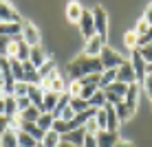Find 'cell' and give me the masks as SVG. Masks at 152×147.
Wrapping results in <instances>:
<instances>
[{"mask_svg":"<svg viewBox=\"0 0 152 147\" xmlns=\"http://www.w3.org/2000/svg\"><path fill=\"white\" fill-rule=\"evenodd\" d=\"M0 86H2V62H0Z\"/></svg>","mask_w":152,"mask_h":147,"instance_id":"cell-48","label":"cell"},{"mask_svg":"<svg viewBox=\"0 0 152 147\" xmlns=\"http://www.w3.org/2000/svg\"><path fill=\"white\" fill-rule=\"evenodd\" d=\"M40 114H42V112H40L38 108H33V106H31V108H27V110H24V112H20L18 117L22 119V121H31V123H35V121L40 119Z\"/></svg>","mask_w":152,"mask_h":147,"instance_id":"cell-27","label":"cell"},{"mask_svg":"<svg viewBox=\"0 0 152 147\" xmlns=\"http://www.w3.org/2000/svg\"><path fill=\"white\" fill-rule=\"evenodd\" d=\"M4 97H7V94H4V88L0 86V101H4Z\"/></svg>","mask_w":152,"mask_h":147,"instance_id":"cell-46","label":"cell"},{"mask_svg":"<svg viewBox=\"0 0 152 147\" xmlns=\"http://www.w3.org/2000/svg\"><path fill=\"white\" fill-rule=\"evenodd\" d=\"M18 145L20 147H38V140H35L33 136H29L27 132L20 130V132H18Z\"/></svg>","mask_w":152,"mask_h":147,"instance_id":"cell-28","label":"cell"},{"mask_svg":"<svg viewBox=\"0 0 152 147\" xmlns=\"http://www.w3.org/2000/svg\"><path fill=\"white\" fill-rule=\"evenodd\" d=\"M53 70H55V62H53V59H49V62H46V64L42 66V68H38V75H40V81L44 79V77H49V75H51V72H53Z\"/></svg>","mask_w":152,"mask_h":147,"instance_id":"cell-30","label":"cell"},{"mask_svg":"<svg viewBox=\"0 0 152 147\" xmlns=\"http://www.w3.org/2000/svg\"><path fill=\"white\" fill-rule=\"evenodd\" d=\"M99 59H102L104 70H113V68L117 70L119 66H124L126 62H128L126 57H121V55H119L115 49H110V46H104V49H102V53H99Z\"/></svg>","mask_w":152,"mask_h":147,"instance_id":"cell-2","label":"cell"},{"mask_svg":"<svg viewBox=\"0 0 152 147\" xmlns=\"http://www.w3.org/2000/svg\"><path fill=\"white\" fill-rule=\"evenodd\" d=\"M51 57H49V53H46L44 49H42V46L38 44V46H33V49H31V55H29V62L31 64H33L35 68H42L46 64V62H49Z\"/></svg>","mask_w":152,"mask_h":147,"instance_id":"cell-11","label":"cell"},{"mask_svg":"<svg viewBox=\"0 0 152 147\" xmlns=\"http://www.w3.org/2000/svg\"><path fill=\"white\" fill-rule=\"evenodd\" d=\"M143 20L148 22V27H152V2L148 4V9H145V13H143Z\"/></svg>","mask_w":152,"mask_h":147,"instance_id":"cell-44","label":"cell"},{"mask_svg":"<svg viewBox=\"0 0 152 147\" xmlns=\"http://www.w3.org/2000/svg\"><path fill=\"white\" fill-rule=\"evenodd\" d=\"M82 13H84V7L80 2H69L66 4V18L71 20V22H80V18H82Z\"/></svg>","mask_w":152,"mask_h":147,"instance_id":"cell-17","label":"cell"},{"mask_svg":"<svg viewBox=\"0 0 152 147\" xmlns=\"http://www.w3.org/2000/svg\"><path fill=\"white\" fill-rule=\"evenodd\" d=\"M0 22H22V18L11 4L0 2Z\"/></svg>","mask_w":152,"mask_h":147,"instance_id":"cell-12","label":"cell"},{"mask_svg":"<svg viewBox=\"0 0 152 147\" xmlns=\"http://www.w3.org/2000/svg\"><path fill=\"white\" fill-rule=\"evenodd\" d=\"M57 147H75V145H69V143H64V140H62V143L57 145Z\"/></svg>","mask_w":152,"mask_h":147,"instance_id":"cell-47","label":"cell"},{"mask_svg":"<svg viewBox=\"0 0 152 147\" xmlns=\"http://www.w3.org/2000/svg\"><path fill=\"white\" fill-rule=\"evenodd\" d=\"M106 46V42H104L99 35H93V38L86 40V46H84V55L88 57H99V53H102V49Z\"/></svg>","mask_w":152,"mask_h":147,"instance_id":"cell-8","label":"cell"},{"mask_svg":"<svg viewBox=\"0 0 152 147\" xmlns=\"http://www.w3.org/2000/svg\"><path fill=\"white\" fill-rule=\"evenodd\" d=\"M88 106H91L93 110H102V108H106V106H108V101H106V94H104V90H97L95 94H93L91 101H88Z\"/></svg>","mask_w":152,"mask_h":147,"instance_id":"cell-19","label":"cell"},{"mask_svg":"<svg viewBox=\"0 0 152 147\" xmlns=\"http://www.w3.org/2000/svg\"><path fill=\"white\" fill-rule=\"evenodd\" d=\"M27 92H29V86L24 81H15V88H13V97L15 99H20V97H27Z\"/></svg>","mask_w":152,"mask_h":147,"instance_id":"cell-32","label":"cell"},{"mask_svg":"<svg viewBox=\"0 0 152 147\" xmlns=\"http://www.w3.org/2000/svg\"><path fill=\"white\" fill-rule=\"evenodd\" d=\"M106 130L108 132H117L119 130V123H121V121H119V117H117V112H115V108L110 106V103H108L106 108Z\"/></svg>","mask_w":152,"mask_h":147,"instance_id":"cell-14","label":"cell"},{"mask_svg":"<svg viewBox=\"0 0 152 147\" xmlns=\"http://www.w3.org/2000/svg\"><path fill=\"white\" fill-rule=\"evenodd\" d=\"M0 147H18V132L7 130V132L0 136Z\"/></svg>","mask_w":152,"mask_h":147,"instance_id":"cell-20","label":"cell"},{"mask_svg":"<svg viewBox=\"0 0 152 147\" xmlns=\"http://www.w3.org/2000/svg\"><path fill=\"white\" fill-rule=\"evenodd\" d=\"M18 99L13 97V94H7L4 97V117L7 119H13V117H18Z\"/></svg>","mask_w":152,"mask_h":147,"instance_id":"cell-16","label":"cell"},{"mask_svg":"<svg viewBox=\"0 0 152 147\" xmlns=\"http://www.w3.org/2000/svg\"><path fill=\"white\" fill-rule=\"evenodd\" d=\"M66 92H69L71 97H80V92H82V83H80V81H75V79H71L69 83H66Z\"/></svg>","mask_w":152,"mask_h":147,"instance_id":"cell-31","label":"cell"},{"mask_svg":"<svg viewBox=\"0 0 152 147\" xmlns=\"http://www.w3.org/2000/svg\"><path fill=\"white\" fill-rule=\"evenodd\" d=\"M84 130H86V134H97V132H99V127H97V123H95V117L86 121V125H84Z\"/></svg>","mask_w":152,"mask_h":147,"instance_id":"cell-38","label":"cell"},{"mask_svg":"<svg viewBox=\"0 0 152 147\" xmlns=\"http://www.w3.org/2000/svg\"><path fill=\"white\" fill-rule=\"evenodd\" d=\"M95 138H97V147H115L119 143V134L117 132H108V130L97 132Z\"/></svg>","mask_w":152,"mask_h":147,"instance_id":"cell-10","label":"cell"},{"mask_svg":"<svg viewBox=\"0 0 152 147\" xmlns=\"http://www.w3.org/2000/svg\"><path fill=\"white\" fill-rule=\"evenodd\" d=\"M84 138H86V130H84V127L73 130V132H69V134L62 136V140H64V143L75 145V147H82V145H84Z\"/></svg>","mask_w":152,"mask_h":147,"instance_id":"cell-13","label":"cell"},{"mask_svg":"<svg viewBox=\"0 0 152 147\" xmlns=\"http://www.w3.org/2000/svg\"><path fill=\"white\" fill-rule=\"evenodd\" d=\"M7 127H9V119L4 117V114H0V136L7 132Z\"/></svg>","mask_w":152,"mask_h":147,"instance_id":"cell-42","label":"cell"},{"mask_svg":"<svg viewBox=\"0 0 152 147\" xmlns=\"http://www.w3.org/2000/svg\"><path fill=\"white\" fill-rule=\"evenodd\" d=\"M124 42H126V46H128L130 51H139V35H137V31H134V29L126 31Z\"/></svg>","mask_w":152,"mask_h":147,"instance_id":"cell-24","label":"cell"},{"mask_svg":"<svg viewBox=\"0 0 152 147\" xmlns=\"http://www.w3.org/2000/svg\"><path fill=\"white\" fill-rule=\"evenodd\" d=\"M62 143V136L55 132V130H49V132L44 134V138H42V145L44 147H57Z\"/></svg>","mask_w":152,"mask_h":147,"instance_id":"cell-23","label":"cell"},{"mask_svg":"<svg viewBox=\"0 0 152 147\" xmlns=\"http://www.w3.org/2000/svg\"><path fill=\"white\" fill-rule=\"evenodd\" d=\"M22 40L27 42L31 49L40 44V31L33 22H29V20H22Z\"/></svg>","mask_w":152,"mask_h":147,"instance_id":"cell-5","label":"cell"},{"mask_svg":"<svg viewBox=\"0 0 152 147\" xmlns=\"http://www.w3.org/2000/svg\"><path fill=\"white\" fill-rule=\"evenodd\" d=\"M148 22H145V20L143 18H139V22H137V27H134V31H137V35H139V38H141V35H145V33H148Z\"/></svg>","mask_w":152,"mask_h":147,"instance_id":"cell-37","label":"cell"},{"mask_svg":"<svg viewBox=\"0 0 152 147\" xmlns=\"http://www.w3.org/2000/svg\"><path fill=\"white\" fill-rule=\"evenodd\" d=\"M57 101H60V94L46 90V92H44V112H53L55 106H57Z\"/></svg>","mask_w":152,"mask_h":147,"instance_id":"cell-25","label":"cell"},{"mask_svg":"<svg viewBox=\"0 0 152 147\" xmlns=\"http://www.w3.org/2000/svg\"><path fill=\"white\" fill-rule=\"evenodd\" d=\"M95 123H97L99 132H102V130H106V110H104V108L95 112Z\"/></svg>","mask_w":152,"mask_h":147,"instance_id":"cell-34","label":"cell"},{"mask_svg":"<svg viewBox=\"0 0 152 147\" xmlns=\"http://www.w3.org/2000/svg\"><path fill=\"white\" fill-rule=\"evenodd\" d=\"M137 101H139V83H132V86H128V92H126V97H124V103L134 112V110H137Z\"/></svg>","mask_w":152,"mask_h":147,"instance_id":"cell-15","label":"cell"},{"mask_svg":"<svg viewBox=\"0 0 152 147\" xmlns=\"http://www.w3.org/2000/svg\"><path fill=\"white\" fill-rule=\"evenodd\" d=\"M93 18H95V33L106 42L108 40V13L104 11V7L97 4V7L93 9Z\"/></svg>","mask_w":152,"mask_h":147,"instance_id":"cell-3","label":"cell"},{"mask_svg":"<svg viewBox=\"0 0 152 147\" xmlns=\"http://www.w3.org/2000/svg\"><path fill=\"white\" fill-rule=\"evenodd\" d=\"M27 97H29V101H31V106L38 108L40 112H44V90L40 88V83H38V86H29Z\"/></svg>","mask_w":152,"mask_h":147,"instance_id":"cell-9","label":"cell"},{"mask_svg":"<svg viewBox=\"0 0 152 147\" xmlns=\"http://www.w3.org/2000/svg\"><path fill=\"white\" fill-rule=\"evenodd\" d=\"M143 90L148 92V97L152 99V75H148V77H145V81H143Z\"/></svg>","mask_w":152,"mask_h":147,"instance_id":"cell-41","label":"cell"},{"mask_svg":"<svg viewBox=\"0 0 152 147\" xmlns=\"http://www.w3.org/2000/svg\"><path fill=\"white\" fill-rule=\"evenodd\" d=\"M13 38H7V35H0V57H7V49L11 46Z\"/></svg>","mask_w":152,"mask_h":147,"instance_id":"cell-35","label":"cell"},{"mask_svg":"<svg viewBox=\"0 0 152 147\" xmlns=\"http://www.w3.org/2000/svg\"><path fill=\"white\" fill-rule=\"evenodd\" d=\"M117 81H119V83H126V86H132V83H137V75H134V70H132V64H130V59L126 62L124 66L117 68Z\"/></svg>","mask_w":152,"mask_h":147,"instance_id":"cell-7","label":"cell"},{"mask_svg":"<svg viewBox=\"0 0 152 147\" xmlns=\"http://www.w3.org/2000/svg\"><path fill=\"white\" fill-rule=\"evenodd\" d=\"M80 31H82V35L84 38H93V35H97L95 33V18H93V11H86L84 9V13H82V18H80Z\"/></svg>","mask_w":152,"mask_h":147,"instance_id":"cell-6","label":"cell"},{"mask_svg":"<svg viewBox=\"0 0 152 147\" xmlns=\"http://www.w3.org/2000/svg\"><path fill=\"white\" fill-rule=\"evenodd\" d=\"M27 108H31V101H29V97H20V99H18V112H24Z\"/></svg>","mask_w":152,"mask_h":147,"instance_id":"cell-39","label":"cell"},{"mask_svg":"<svg viewBox=\"0 0 152 147\" xmlns=\"http://www.w3.org/2000/svg\"><path fill=\"white\" fill-rule=\"evenodd\" d=\"M115 147H134V145H132V143H128V140H121V138H119V143L115 145Z\"/></svg>","mask_w":152,"mask_h":147,"instance_id":"cell-45","label":"cell"},{"mask_svg":"<svg viewBox=\"0 0 152 147\" xmlns=\"http://www.w3.org/2000/svg\"><path fill=\"white\" fill-rule=\"evenodd\" d=\"M102 72H104V66H102V59H99V57L77 55L69 64V75H71V79H75V81H80L88 75H102Z\"/></svg>","mask_w":152,"mask_h":147,"instance_id":"cell-1","label":"cell"},{"mask_svg":"<svg viewBox=\"0 0 152 147\" xmlns=\"http://www.w3.org/2000/svg\"><path fill=\"white\" fill-rule=\"evenodd\" d=\"M115 112H117V117H119V121H126V119H130V117H132V110H130L128 106H126V103L121 101V103H119V106H115Z\"/></svg>","mask_w":152,"mask_h":147,"instance_id":"cell-29","label":"cell"},{"mask_svg":"<svg viewBox=\"0 0 152 147\" xmlns=\"http://www.w3.org/2000/svg\"><path fill=\"white\" fill-rule=\"evenodd\" d=\"M130 64H132V70H134V75H137V83H143L145 77H148V64H145L143 57L139 55V51H132Z\"/></svg>","mask_w":152,"mask_h":147,"instance_id":"cell-4","label":"cell"},{"mask_svg":"<svg viewBox=\"0 0 152 147\" xmlns=\"http://www.w3.org/2000/svg\"><path fill=\"white\" fill-rule=\"evenodd\" d=\"M117 81V70H104L102 72V81H99V90H106L108 86H113V83Z\"/></svg>","mask_w":152,"mask_h":147,"instance_id":"cell-21","label":"cell"},{"mask_svg":"<svg viewBox=\"0 0 152 147\" xmlns=\"http://www.w3.org/2000/svg\"><path fill=\"white\" fill-rule=\"evenodd\" d=\"M35 123H38V127L42 130V132H49V130H53L55 119H53V114H51V112H42V114H40V119L35 121Z\"/></svg>","mask_w":152,"mask_h":147,"instance_id":"cell-18","label":"cell"},{"mask_svg":"<svg viewBox=\"0 0 152 147\" xmlns=\"http://www.w3.org/2000/svg\"><path fill=\"white\" fill-rule=\"evenodd\" d=\"M104 92H108V94H115V97L124 99V97H126V92H128V86H126V83H119V81H115L113 86H108Z\"/></svg>","mask_w":152,"mask_h":147,"instance_id":"cell-26","label":"cell"},{"mask_svg":"<svg viewBox=\"0 0 152 147\" xmlns=\"http://www.w3.org/2000/svg\"><path fill=\"white\" fill-rule=\"evenodd\" d=\"M82 147H97L95 134H86V138H84V145H82Z\"/></svg>","mask_w":152,"mask_h":147,"instance_id":"cell-40","label":"cell"},{"mask_svg":"<svg viewBox=\"0 0 152 147\" xmlns=\"http://www.w3.org/2000/svg\"><path fill=\"white\" fill-rule=\"evenodd\" d=\"M60 119H62V121H71V119H75V112L71 110V106L66 108L64 112H62V117H60Z\"/></svg>","mask_w":152,"mask_h":147,"instance_id":"cell-43","label":"cell"},{"mask_svg":"<svg viewBox=\"0 0 152 147\" xmlns=\"http://www.w3.org/2000/svg\"><path fill=\"white\" fill-rule=\"evenodd\" d=\"M69 106H71V110H73L75 114H82V112H86V110H91L88 101H84V99H80V97H71Z\"/></svg>","mask_w":152,"mask_h":147,"instance_id":"cell-22","label":"cell"},{"mask_svg":"<svg viewBox=\"0 0 152 147\" xmlns=\"http://www.w3.org/2000/svg\"><path fill=\"white\" fill-rule=\"evenodd\" d=\"M139 55L143 57V62H145L148 66H152V44L143 46V49H139Z\"/></svg>","mask_w":152,"mask_h":147,"instance_id":"cell-36","label":"cell"},{"mask_svg":"<svg viewBox=\"0 0 152 147\" xmlns=\"http://www.w3.org/2000/svg\"><path fill=\"white\" fill-rule=\"evenodd\" d=\"M99 90L97 86H82V92H80V99H84V101H91V97Z\"/></svg>","mask_w":152,"mask_h":147,"instance_id":"cell-33","label":"cell"},{"mask_svg":"<svg viewBox=\"0 0 152 147\" xmlns=\"http://www.w3.org/2000/svg\"><path fill=\"white\" fill-rule=\"evenodd\" d=\"M18 147H20V145H18Z\"/></svg>","mask_w":152,"mask_h":147,"instance_id":"cell-49","label":"cell"}]
</instances>
